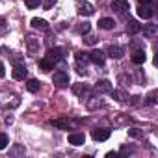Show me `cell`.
I'll return each mask as SVG.
<instances>
[{"mask_svg":"<svg viewBox=\"0 0 158 158\" xmlns=\"http://www.w3.org/2000/svg\"><path fill=\"white\" fill-rule=\"evenodd\" d=\"M21 104L19 95L8 91V89H0V108H17Z\"/></svg>","mask_w":158,"mask_h":158,"instance_id":"obj_1","label":"cell"},{"mask_svg":"<svg viewBox=\"0 0 158 158\" xmlns=\"http://www.w3.org/2000/svg\"><path fill=\"white\" fill-rule=\"evenodd\" d=\"M52 84L58 86V88L69 86V74H67L65 71H56V73L52 74Z\"/></svg>","mask_w":158,"mask_h":158,"instance_id":"obj_2","label":"cell"},{"mask_svg":"<svg viewBox=\"0 0 158 158\" xmlns=\"http://www.w3.org/2000/svg\"><path fill=\"white\" fill-rule=\"evenodd\" d=\"M39 47H41V43L35 35H26V48H28L30 56H35L39 52Z\"/></svg>","mask_w":158,"mask_h":158,"instance_id":"obj_3","label":"cell"},{"mask_svg":"<svg viewBox=\"0 0 158 158\" xmlns=\"http://www.w3.org/2000/svg\"><path fill=\"white\" fill-rule=\"evenodd\" d=\"M45 58L48 60V61H52V63H58L61 58H63V50L60 48V47H54V48H48V52L45 54Z\"/></svg>","mask_w":158,"mask_h":158,"instance_id":"obj_4","label":"cell"},{"mask_svg":"<svg viewBox=\"0 0 158 158\" xmlns=\"http://www.w3.org/2000/svg\"><path fill=\"white\" fill-rule=\"evenodd\" d=\"M76 11H78V15H86V17H89V15L95 13V8H93L89 2H80V4L76 6Z\"/></svg>","mask_w":158,"mask_h":158,"instance_id":"obj_5","label":"cell"},{"mask_svg":"<svg viewBox=\"0 0 158 158\" xmlns=\"http://www.w3.org/2000/svg\"><path fill=\"white\" fill-rule=\"evenodd\" d=\"M91 136H93L95 141H106L110 138V128H95L91 132Z\"/></svg>","mask_w":158,"mask_h":158,"instance_id":"obj_6","label":"cell"},{"mask_svg":"<svg viewBox=\"0 0 158 158\" xmlns=\"http://www.w3.org/2000/svg\"><path fill=\"white\" fill-rule=\"evenodd\" d=\"M104 60H106V54L102 50H93L89 52V61H93L95 65H104Z\"/></svg>","mask_w":158,"mask_h":158,"instance_id":"obj_7","label":"cell"},{"mask_svg":"<svg viewBox=\"0 0 158 158\" xmlns=\"http://www.w3.org/2000/svg\"><path fill=\"white\" fill-rule=\"evenodd\" d=\"M112 91V82L110 80H99L95 84V93H110Z\"/></svg>","mask_w":158,"mask_h":158,"instance_id":"obj_8","label":"cell"},{"mask_svg":"<svg viewBox=\"0 0 158 158\" xmlns=\"http://www.w3.org/2000/svg\"><path fill=\"white\" fill-rule=\"evenodd\" d=\"M106 54H108L110 58H114V60H119V58H123L125 48H123V47H117V45H112V47H108Z\"/></svg>","mask_w":158,"mask_h":158,"instance_id":"obj_9","label":"cell"},{"mask_svg":"<svg viewBox=\"0 0 158 158\" xmlns=\"http://www.w3.org/2000/svg\"><path fill=\"white\" fill-rule=\"evenodd\" d=\"M112 10L115 13H125L128 10V0H114V2H112Z\"/></svg>","mask_w":158,"mask_h":158,"instance_id":"obj_10","label":"cell"},{"mask_svg":"<svg viewBox=\"0 0 158 158\" xmlns=\"http://www.w3.org/2000/svg\"><path fill=\"white\" fill-rule=\"evenodd\" d=\"M73 93L84 99L86 95H89V86H88V84H74V86H73Z\"/></svg>","mask_w":158,"mask_h":158,"instance_id":"obj_11","label":"cell"},{"mask_svg":"<svg viewBox=\"0 0 158 158\" xmlns=\"http://www.w3.org/2000/svg\"><path fill=\"white\" fill-rule=\"evenodd\" d=\"M143 35L149 39H154L158 35V24H145L143 26Z\"/></svg>","mask_w":158,"mask_h":158,"instance_id":"obj_12","label":"cell"},{"mask_svg":"<svg viewBox=\"0 0 158 158\" xmlns=\"http://www.w3.org/2000/svg\"><path fill=\"white\" fill-rule=\"evenodd\" d=\"M50 125H52L54 128H61V130H69V128H71V121H69V119H63V117H60V119H52Z\"/></svg>","mask_w":158,"mask_h":158,"instance_id":"obj_13","label":"cell"},{"mask_svg":"<svg viewBox=\"0 0 158 158\" xmlns=\"http://www.w3.org/2000/svg\"><path fill=\"white\" fill-rule=\"evenodd\" d=\"M30 23H32V26H34L35 30H43V32H47V30L50 28V26H48V23H47L45 19H39V17H34Z\"/></svg>","mask_w":158,"mask_h":158,"instance_id":"obj_14","label":"cell"},{"mask_svg":"<svg viewBox=\"0 0 158 158\" xmlns=\"http://www.w3.org/2000/svg\"><path fill=\"white\" fill-rule=\"evenodd\" d=\"M86 106H88V110H97V108H102L104 106V101L99 99V97H89L88 102H86Z\"/></svg>","mask_w":158,"mask_h":158,"instance_id":"obj_15","label":"cell"},{"mask_svg":"<svg viewBox=\"0 0 158 158\" xmlns=\"http://www.w3.org/2000/svg\"><path fill=\"white\" fill-rule=\"evenodd\" d=\"M69 143L71 145H82V143H86V136L82 134V132H76V134H71L69 136Z\"/></svg>","mask_w":158,"mask_h":158,"instance_id":"obj_16","label":"cell"},{"mask_svg":"<svg viewBox=\"0 0 158 158\" xmlns=\"http://www.w3.org/2000/svg\"><path fill=\"white\" fill-rule=\"evenodd\" d=\"M138 15H139L141 19H151V17L154 15V11H152L149 6H139V8H138Z\"/></svg>","mask_w":158,"mask_h":158,"instance_id":"obj_17","label":"cell"},{"mask_svg":"<svg viewBox=\"0 0 158 158\" xmlns=\"http://www.w3.org/2000/svg\"><path fill=\"white\" fill-rule=\"evenodd\" d=\"M24 76H26V67L24 65H17L13 69V78L15 80H24Z\"/></svg>","mask_w":158,"mask_h":158,"instance_id":"obj_18","label":"cell"},{"mask_svg":"<svg viewBox=\"0 0 158 158\" xmlns=\"http://www.w3.org/2000/svg\"><path fill=\"white\" fill-rule=\"evenodd\" d=\"M74 60H76L78 65H84V67H86V63L89 61V54H88V52H76V54H74Z\"/></svg>","mask_w":158,"mask_h":158,"instance_id":"obj_19","label":"cell"},{"mask_svg":"<svg viewBox=\"0 0 158 158\" xmlns=\"http://www.w3.org/2000/svg\"><path fill=\"white\" fill-rule=\"evenodd\" d=\"M114 26H115V23H114V19H110V17H104V19L99 21V28H102V30H112Z\"/></svg>","mask_w":158,"mask_h":158,"instance_id":"obj_20","label":"cell"},{"mask_svg":"<svg viewBox=\"0 0 158 158\" xmlns=\"http://www.w3.org/2000/svg\"><path fill=\"white\" fill-rule=\"evenodd\" d=\"M143 61H145V52H143V50H136V52L132 54V63L141 65Z\"/></svg>","mask_w":158,"mask_h":158,"instance_id":"obj_21","label":"cell"},{"mask_svg":"<svg viewBox=\"0 0 158 158\" xmlns=\"http://www.w3.org/2000/svg\"><path fill=\"white\" fill-rule=\"evenodd\" d=\"M24 152H26V149H24V145H13L11 147V151H10V156H24Z\"/></svg>","mask_w":158,"mask_h":158,"instance_id":"obj_22","label":"cell"},{"mask_svg":"<svg viewBox=\"0 0 158 158\" xmlns=\"http://www.w3.org/2000/svg\"><path fill=\"white\" fill-rule=\"evenodd\" d=\"M26 88H28V91L37 93V91H39V88H41V82H39V80H35V78H32V80H28Z\"/></svg>","mask_w":158,"mask_h":158,"instance_id":"obj_23","label":"cell"},{"mask_svg":"<svg viewBox=\"0 0 158 158\" xmlns=\"http://www.w3.org/2000/svg\"><path fill=\"white\" fill-rule=\"evenodd\" d=\"M127 30H128V34H138V32L141 30V24H139V23H136V21H128Z\"/></svg>","mask_w":158,"mask_h":158,"instance_id":"obj_24","label":"cell"},{"mask_svg":"<svg viewBox=\"0 0 158 158\" xmlns=\"http://www.w3.org/2000/svg\"><path fill=\"white\" fill-rule=\"evenodd\" d=\"M112 95H114V99L115 101H119V102H127V99H128V95L123 91V89H117V91H110Z\"/></svg>","mask_w":158,"mask_h":158,"instance_id":"obj_25","label":"cell"},{"mask_svg":"<svg viewBox=\"0 0 158 158\" xmlns=\"http://www.w3.org/2000/svg\"><path fill=\"white\" fill-rule=\"evenodd\" d=\"M39 69H43V71H50V69H54V63L48 61L47 58H43V60L39 61Z\"/></svg>","mask_w":158,"mask_h":158,"instance_id":"obj_26","label":"cell"},{"mask_svg":"<svg viewBox=\"0 0 158 158\" xmlns=\"http://www.w3.org/2000/svg\"><path fill=\"white\" fill-rule=\"evenodd\" d=\"M76 32L78 34H88L89 32V23H80V24L76 26Z\"/></svg>","mask_w":158,"mask_h":158,"instance_id":"obj_27","label":"cell"},{"mask_svg":"<svg viewBox=\"0 0 158 158\" xmlns=\"http://www.w3.org/2000/svg\"><path fill=\"white\" fill-rule=\"evenodd\" d=\"M8 143H10V138L6 134H0V149H6Z\"/></svg>","mask_w":158,"mask_h":158,"instance_id":"obj_28","label":"cell"},{"mask_svg":"<svg viewBox=\"0 0 158 158\" xmlns=\"http://www.w3.org/2000/svg\"><path fill=\"white\" fill-rule=\"evenodd\" d=\"M24 4L28 6V10H35L39 6V0H24Z\"/></svg>","mask_w":158,"mask_h":158,"instance_id":"obj_29","label":"cell"},{"mask_svg":"<svg viewBox=\"0 0 158 158\" xmlns=\"http://www.w3.org/2000/svg\"><path fill=\"white\" fill-rule=\"evenodd\" d=\"M145 102H147V104H156V91H151Z\"/></svg>","mask_w":158,"mask_h":158,"instance_id":"obj_30","label":"cell"},{"mask_svg":"<svg viewBox=\"0 0 158 158\" xmlns=\"http://www.w3.org/2000/svg\"><path fill=\"white\" fill-rule=\"evenodd\" d=\"M6 32H8V24H6L4 19H0V35H4Z\"/></svg>","mask_w":158,"mask_h":158,"instance_id":"obj_31","label":"cell"},{"mask_svg":"<svg viewBox=\"0 0 158 158\" xmlns=\"http://www.w3.org/2000/svg\"><path fill=\"white\" fill-rule=\"evenodd\" d=\"M58 2V0H45V2H43V8L45 10H52V6Z\"/></svg>","mask_w":158,"mask_h":158,"instance_id":"obj_32","label":"cell"},{"mask_svg":"<svg viewBox=\"0 0 158 158\" xmlns=\"http://www.w3.org/2000/svg\"><path fill=\"white\" fill-rule=\"evenodd\" d=\"M84 41H86V45H95V43H97V37H95V35H86Z\"/></svg>","mask_w":158,"mask_h":158,"instance_id":"obj_33","label":"cell"},{"mask_svg":"<svg viewBox=\"0 0 158 158\" xmlns=\"http://www.w3.org/2000/svg\"><path fill=\"white\" fill-rule=\"evenodd\" d=\"M128 136H132V138H141V132L136 130V128H130V130H128Z\"/></svg>","mask_w":158,"mask_h":158,"instance_id":"obj_34","label":"cell"},{"mask_svg":"<svg viewBox=\"0 0 158 158\" xmlns=\"http://www.w3.org/2000/svg\"><path fill=\"white\" fill-rule=\"evenodd\" d=\"M132 151H134V149L128 147V145H123V147H121V152H132Z\"/></svg>","mask_w":158,"mask_h":158,"instance_id":"obj_35","label":"cell"},{"mask_svg":"<svg viewBox=\"0 0 158 158\" xmlns=\"http://www.w3.org/2000/svg\"><path fill=\"white\" fill-rule=\"evenodd\" d=\"M6 76V69H4V63H0V78Z\"/></svg>","mask_w":158,"mask_h":158,"instance_id":"obj_36","label":"cell"},{"mask_svg":"<svg viewBox=\"0 0 158 158\" xmlns=\"http://www.w3.org/2000/svg\"><path fill=\"white\" fill-rule=\"evenodd\" d=\"M138 2H139V6H147V4L152 2V0H138Z\"/></svg>","mask_w":158,"mask_h":158,"instance_id":"obj_37","label":"cell"},{"mask_svg":"<svg viewBox=\"0 0 158 158\" xmlns=\"http://www.w3.org/2000/svg\"><path fill=\"white\" fill-rule=\"evenodd\" d=\"M6 123H8V125H11V123H13V117H11V115H8V117H6Z\"/></svg>","mask_w":158,"mask_h":158,"instance_id":"obj_38","label":"cell"}]
</instances>
